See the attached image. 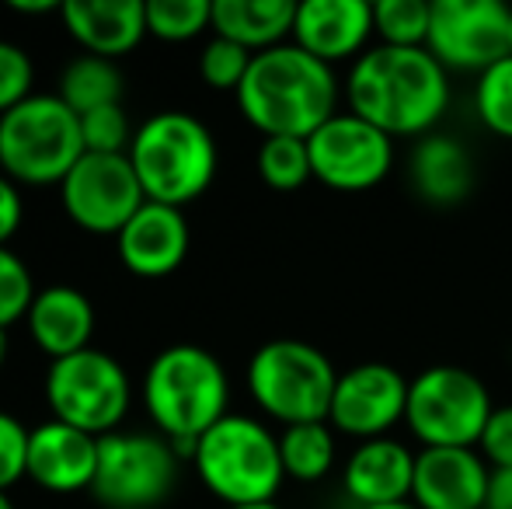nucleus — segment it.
Here are the masks:
<instances>
[{
    "label": "nucleus",
    "mask_w": 512,
    "mask_h": 509,
    "mask_svg": "<svg viewBox=\"0 0 512 509\" xmlns=\"http://www.w3.org/2000/svg\"><path fill=\"white\" fill-rule=\"evenodd\" d=\"M345 109L384 129L391 140L398 136L436 133L450 109V70L429 49L370 46L345 74Z\"/></svg>",
    "instance_id": "obj_1"
},
{
    "label": "nucleus",
    "mask_w": 512,
    "mask_h": 509,
    "mask_svg": "<svg viewBox=\"0 0 512 509\" xmlns=\"http://www.w3.org/2000/svg\"><path fill=\"white\" fill-rule=\"evenodd\" d=\"M237 109L262 136H297L310 140L345 98L335 67L314 60L297 42L265 49L251 60L244 84L237 88Z\"/></svg>",
    "instance_id": "obj_2"
},
{
    "label": "nucleus",
    "mask_w": 512,
    "mask_h": 509,
    "mask_svg": "<svg viewBox=\"0 0 512 509\" xmlns=\"http://www.w3.org/2000/svg\"><path fill=\"white\" fill-rule=\"evenodd\" d=\"M143 408L150 422L178 457H189L196 440L230 415V377L223 363L209 349L178 342L168 346L147 363L140 384Z\"/></svg>",
    "instance_id": "obj_3"
},
{
    "label": "nucleus",
    "mask_w": 512,
    "mask_h": 509,
    "mask_svg": "<svg viewBox=\"0 0 512 509\" xmlns=\"http://www.w3.org/2000/svg\"><path fill=\"white\" fill-rule=\"evenodd\" d=\"M129 161L150 203L185 210L213 185L220 150L203 119L182 109H164L136 126Z\"/></svg>",
    "instance_id": "obj_4"
},
{
    "label": "nucleus",
    "mask_w": 512,
    "mask_h": 509,
    "mask_svg": "<svg viewBox=\"0 0 512 509\" xmlns=\"http://www.w3.org/2000/svg\"><path fill=\"white\" fill-rule=\"evenodd\" d=\"M192 468L199 482L227 506L276 503L286 482L279 436L251 415H223L196 440Z\"/></svg>",
    "instance_id": "obj_5"
},
{
    "label": "nucleus",
    "mask_w": 512,
    "mask_h": 509,
    "mask_svg": "<svg viewBox=\"0 0 512 509\" xmlns=\"http://www.w3.org/2000/svg\"><path fill=\"white\" fill-rule=\"evenodd\" d=\"M81 157V116L60 95H32L0 116V171L11 182L60 185Z\"/></svg>",
    "instance_id": "obj_6"
},
{
    "label": "nucleus",
    "mask_w": 512,
    "mask_h": 509,
    "mask_svg": "<svg viewBox=\"0 0 512 509\" xmlns=\"http://www.w3.org/2000/svg\"><path fill=\"white\" fill-rule=\"evenodd\" d=\"M335 384V363L300 339H272L248 360L251 401L283 429L300 422H328Z\"/></svg>",
    "instance_id": "obj_7"
},
{
    "label": "nucleus",
    "mask_w": 512,
    "mask_h": 509,
    "mask_svg": "<svg viewBox=\"0 0 512 509\" xmlns=\"http://www.w3.org/2000/svg\"><path fill=\"white\" fill-rule=\"evenodd\" d=\"M495 405L478 374L453 363L411 377L405 422L422 447H478Z\"/></svg>",
    "instance_id": "obj_8"
},
{
    "label": "nucleus",
    "mask_w": 512,
    "mask_h": 509,
    "mask_svg": "<svg viewBox=\"0 0 512 509\" xmlns=\"http://www.w3.org/2000/svg\"><path fill=\"white\" fill-rule=\"evenodd\" d=\"M46 401L53 419L102 440L122 429V419L133 405V384L115 356L91 346L49 363Z\"/></svg>",
    "instance_id": "obj_9"
},
{
    "label": "nucleus",
    "mask_w": 512,
    "mask_h": 509,
    "mask_svg": "<svg viewBox=\"0 0 512 509\" xmlns=\"http://www.w3.org/2000/svg\"><path fill=\"white\" fill-rule=\"evenodd\" d=\"M178 450L161 433H108L98 440L91 496L108 509H154L178 482Z\"/></svg>",
    "instance_id": "obj_10"
},
{
    "label": "nucleus",
    "mask_w": 512,
    "mask_h": 509,
    "mask_svg": "<svg viewBox=\"0 0 512 509\" xmlns=\"http://www.w3.org/2000/svg\"><path fill=\"white\" fill-rule=\"evenodd\" d=\"M60 203L70 224L115 238L147 196L129 154H84L60 182Z\"/></svg>",
    "instance_id": "obj_11"
},
{
    "label": "nucleus",
    "mask_w": 512,
    "mask_h": 509,
    "mask_svg": "<svg viewBox=\"0 0 512 509\" xmlns=\"http://www.w3.org/2000/svg\"><path fill=\"white\" fill-rule=\"evenodd\" d=\"M512 7L502 0H432L429 49L446 70L485 74L509 56Z\"/></svg>",
    "instance_id": "obj_12"
},
{
    "label": "nucleus",
    "mask_w": 512,
    "mask_h": 509,
    "mask_svg": "<svg viewBox=\"0 0 512 509\" xmlns=\"http://www.w3.org/2000/svg\"><path fill=\"white\" fill-rule=\"evenodd\" d=\"M310 168L321 185L335 192H370L391 175L394 140L384 129L342 109L307 140Z\"/></svg>",
    "instance_id": "obj_13"
},
{
    "label": "nucleus",
    "mask_w": 512,
    "mask_h": 509,
    "mask_svg": "<svg viewBox=\"0 0 512 509\" xmlns=\"http://www.w3.org/2000/svg\"><path fill=\"white\" fill-rule=\"evenodd\" d=\"M411 381L391 363H356L342 370L331 398L328 422L335 433L356 436L359 443L380 440L391 433L398 422H405Z\"/></svg>",
    "instance_id": "obj_14"
},
{
    "label": "nucleus",
    "mask_w": 512,
    "mask_h": 509,
    "mask_svg": "<svg viewBox=\"0 0 512 509\" xmlns=\"http://www.w3.org/2000/svg\"><path fill=\"white\" fill-rule=\"evenodd\" d=\"M492 468L478 447H422L415 454L411 503L418 509L488 506Z\"/></svg>",
    "instance_id": "obj_15"
},
{
    "label": "nucleus",
    "mask_w": 512,
    "mask_h": 509,
    "mask_svg": "<svg viewBox=\"0 0 512 509\" xmlns=\"http://www.w3.org/2000/svg\"><path fill=\"white\" fill-rule=\"evenodd\" d=\"M373 35V4L366 0H304L297 4L290 42L328 67H352L370 49Z\"/></svg>",
    "instance_id": "obj_16"
},
{
    "label": "nucleus",
    "mask_w": 512,
    "mask_h": 509,
    "mask_svg": "<svg viewBox=\"0 0 512 509\" xmlns=\"http://www.w3.org/2000/svg\"><path fill=\"white\" fill-rule=\"evenodd\" d=\"M192 231L185 210L164 203H143L126 227L115 234L119 262L140 279H164L189 258Z\"/></svg>",
    "instance_id": "obj_17"
},
{
    "label": "nucleus",
    "mask_w": 512,
    "mask_h": 509,
    "mask_svg": "<svg viewBox=\"0 0 512 509\" xmlns=\"http://www.w3.org/2000/svg\"><path fill=\"white\" fill-rule=\"evenodd\" d=\"M98 471V436L81 433L60 419H49L28 436V478L39 489L70 496L91 492Z\"/></svg>",
    "instance_id": "obj_18"
},
{
    "label": "nucleus",
    "mask_w": 512,
    "mask_h": 509,
    "mask_svg": "<svg viewBox=\"0 0 512 509\" xmlns=\"http://www.w3.org/2000/svg\"><path fill=\"white\" fill-rule=\"evenodd\" d=\"M415 454L394 436L359 443L342 468V489L356 509L391 506L411 499Z\"/></svg>",
    "instance_id": "obj_19"
},
{
    "label": "nucleus",
    "mask_w": 512,
    "mask_h": 509,
    "mask_svg": "<svg viewBox=\"0 0 512 509\" xmlns=\"http://www.w3.org/2000/svg\"><path fill=\"white\" fill-rule=\"evenodd\" d=\"M67 35L91 56H126L147 39L143 0H67L60 4Z\"/></svg>",
    "instance_id": "obj_20"
},
{
    "label": "nucleus",
    "mask_w": 512,
    "mask_h": 509,
    "mask_svg": "<svg viewBox=\"0 0 512 509\" xmlns=\"http://www.w3.org/2000/svg\"><path fill=\"white\" fill-rule=\"evenodd\" d=\"M25 328L35 346L49 356V363L84 353V349H91V339H95V304L77 286H46V290L35 293Z\"/></svg>",
    "instance_id": "obj_21"
},
{
    "label": "nucleus",
    "mask_w": 512,
    "mask_h": 509,
    "mask_svg": "<svg viewBox=\"0 0 512 509\" xmlns=\"http://www.w3.org/2000/svg\"><path fill=\"white\" fill-rule=\"evenodd\" d=\"M408 178L425 203L457 206L474 189V157L457 136L429 133L411 147Z\"/></svg>",
    "instance_id": "obj_22"
},
{
    "label": "nucleus",
    "mask_w": 512,
    "mask_h": 509,
    "mask_svg": "<svg viewBox=\"0 0 512 509\" xmlns=\"http://www.w3.org/2000/svg\"><path fill=\"white\" fill-rule=\"evenodd\" d=\"M293 18V0H213V35L237 42L255 56L290 42Z\"/></svg>",
    "instance_id": "obj_23"
},
{
    "label": "nucleus",
    "mask_w": 512,
    "mask_h": 509,
    "mask_svg": "<svg viewBox=\"0 0 512 509\" xmlns=\"http://www.w3.org/2000/svg\"><path fill=\"white\" fill-rule=\"evenodd\" d=\"M122 70L115 60L81 53L63 67L60 74V102L77 116H88L105 105H122Z\"/></svg>",
    "instance_id": "obj_24"
},
{
    "label": "nucleus",
    "mask_w": 512,
    "mask_h": 509,
    "mask_svg": "<svg viewBox=\"0 0 512 509\" xmlns=\"http://www.w3.org/2000/svg\"><path fill=\"white\" fill-rule=\"evenodd\" d=\"M279 457H283V471L293 482L314 485L331 475L338 461V443L331 422H300V426H286L279 433Z\"/></svg>",
    "instance_id": "obj_25"
},
{
    "label": "nucleus",
    "mask_w": 512,
    "mask_h": 509,
    "mask_svg": "<svg viewBox=\"0 0 512 509\" xmlns=\"http://www.w3.org/2000/svg\"><path fill=\"white\" fill-rule=\"evenodd\" d=\"M255 168L262 182L276 192H293L314 178L310 147L307 140H297V136H265L258 147Z\"/></svg>",
    "instance_id": "obj_26"
},
{
    "label": "nucleus",
    "mask_w": 512,
    "mask_h": 509,
    "mask_svg": "<svg viewBox=\"0 0 512 509\" xmlns=\"http://www.w3.org/2000/svg\"><path fill=\"white\" fill-rule=\"evenodd\" d=\"M373 28L380 46L425 49L432 28V0H377Z\"/></svg>",
    "instance_id": "obj_27"
},
{
    "label": "nucleus",
    "mask_w": 512,
    "mask_h": 509,
    "mask_svg": "<svg viewBox=\"0 0 512 509\" xmlns=\"http://www.w3.org/2000/svg\"><path fill=\"white\" fill-rule=\"evenodd\" d=\"M213 28V0H147V35L189 42Z\"/></svg>",
    "instance_id": "obj_28"
},
{
    "label": "nucleus",
    "mask_w": 512,
    "mask_h": 509,
    "mask_svg": "<svg viewBox=\"0 0 512 509\" xmlns=\"http://www.w3.org/2000/svg\"><path fill=\"white\" fill-rule=\"evenodd\" d=\"M474 112L488 133L512 140V56L488 67L474 84Z\"/></svg>",
    "instance_id": "obj_29"
},
{
    "label": "nucleus",
    "mask_w": 512,
    "mask_h": 509,
    "mask_svg": "<svg viewBox=\"0 0 512 509\" xmlns=\"http://www.w3.org/2000/svg\"><path fill=\"white\" fill-rule=\"evenodd\" d=\"M251 60H255V53H248V49L237 46V42L213 35L203 46V53H199V77H203L206 88L234 91L237 95V88H241L251 70Z\"/></svg>",
    "instance_id": "obj_30"
},
{
    "label": "nucleus",
    "mask_w": 512,
    "mask_h": 509,
    "mask_svg": "<svg viewBox=\"0 0 512 509\" xmlns=\"http://www.w3.org/2000/svg\"><path fill=\"white\" fill-rule=\"evenodd\" d=\"M35 293L39 290H35V279L28 272L25 258L11 252V248H0V328L25 321Z\"/></svg>",
    "instance_id": "obj_31"
},
{
    "label": "nucleus",
    "mask_w": 512,
    "mask_h": 509,
    "mask_svg": "<svg viewBox=\"0 0 512 509\" xmlns=\"http://www.w3.org/2000/svg\"><path fill=\"white\" fill-rule=\"evenodd\" d=\"M136 129L129 126V116L122 105H105L88 116H81L84 154H129Z\"/></svg>",
    "instance_id": "obj_32"
},
{
    "label": "nucleus",
    "mask_w": 512,
    "mask_h": 509,
    "mask_svg": "<svg viewBox=\"0 0 512 509\" xmlns=\"http://www.w3.org/2000/svg\"><path fill=\"white\" fill-rule=\"evenodd\" d=\"M35 84V67L32 56L14 42L0 39V116L11 112L14 105H21L25 98H32Z\"/></svg>",
    "instance_id": "obj_33"
},
{
    "label": "nucleus",
    "mask_w": 512,
    "mask_h": 509,
    "mask_svg": "<svg viewBox=\"0 0 512 509\" xmlns=\"http://www.w3.org/2000/svg\"><path fill=\"white\" fill-rule=\"evenodd\" d=\"M28 436L32 429L11 412H0V492L28 478Z\"/></svg>",
    "instance_id": "obj_34"
},
{
    "label": "nucleus",
    "mask_w": 512,
    "mask_h": 509,
    "mask_svg": "<svg viewBox=\"0 0 512 509\" xmlns=\"http://www.w3.org/2000/svg\"><path fill=\"white\" fill-rule=\"evenodd\" d=\"M478 450L492 471H512V405H495Z\"/></svg>",
    "instance_id": "obj_35"
},
{
    "label": "nucleus",
    "mask_w": 512,
    "mask_h": 509,
    "mask_svg": "<svg viewBox=\"0 0 512 509\" xmlns=\"http://www.w3.org/2000/svg\"><path fill=\"white\" fill-rule=\"evenodd\" d=\"M21 220H25V203H21L18 182L0 171V248H7V241L18 234Z\"/></svg>",
    "instance_id": "obj_36"
},
{
    "label": "nucleus",
    "mask_w": 512,
    "mask_h": 509,
    "mask_svg": "<svg viewBox=\"0 0 512 509\" xmlns=\"http://www.w3.org/2000/svg\"><path fill=\"white\" fill-rule=\"evenodd\" d=\"M488 509H512V471H492Z\"/></svg>",
    "instance_id": "obj_37"
},
{
    "label": "nucleus",
    "mask_w": 512,
    "mask_h": 509,
    "mask_svg": "<svg viewBox=\"0 0 512 509\" xmlns=\"http://www.w3.org/2000/svg\"><path fill=\"white\" fill-rule=\"evenodd\" d=\"M11 11H18V14H53V11H60V7H56L53 0H11Z\"/></svg>",
    "instance_id": "obj_38"
},
{
    "label": "nucleus",
    "mask_w": 512,
    "mask_h": 509,
    "mask_svg": "<svg viewBox=\"0 0 512 509\" xmlns=\"http://www.w3.org/2000/svg\"><path fill=\"white\" fill-rule=\"evenodd\" d=\"M7 349H11V342H7V328H0V367L7 363Z\"/></svg>",
    "instance_id": "obj_39"
},
{
    "label": "nucleus",
    "mask_w": 512,
    "mask_h": 509,
    "mask_svg": "<svg viewBox=\"0 0 512 509\" xmlns=\"http://www.w3.org/2000/svg\"><path fill=\"white\" fill-rule=\"evenodd\" d=\"M227 509H283L279 503H255V506H227Z\"/></svg>",
    "instance_id": "obj_40"
},
{
    "label": "nucleus",
    "mask_w": 512,
    "mask_h": 509,
    "mask_svg": "<svg viewBox=\"0 0 512 509\" xmlns=\"http://www.w3.org/2000/svg\"><path fill=\"white\" fill-rule=\"evenodd\" d=\"M370 509H418L415 503H411V499H408V503H391V506H370Z\"/></svg>",
    "instance_id": "obj_41"
},
{
    "label": "nucleus",
    "mask_w": 512,
    "mask_h": 509,
    "mask_svg": "<svg viewBox=\"0 0 512 509\" xmlns=\"http://www.w3.org/2000/svg\"><path fill=\"white\" fill-rule=\"evenodd\" d=\"M0 509H14V503H11V496H7V492H0Z\"/></svg>",
    "instance_id": "obj_42"
},
{
    "label": "nucleus",
    "mask_w": 512,
    "mask_h": 509,
    "mask_svg": "<svg viewBox=\"0 0 512 509\" xmlns=\"http://www.w3.org/2000/svg\"><path fill=\"white\" fill-rule=\"evenodd\" d=\"M509 56H512V18H509Z\"/></svg>",
    "instance_id": "obj_43"
},
{
    "label": "nucleus",
    "mask_w": 512,
    "mask_h": 509,
    "mask_svg": "<svg viewBox=\"0 0 512 509\" xmlns=\"http://www.w3.org/2000/svg\"><path fill=\"white\" fill-rule=\"evenodd\" d=\"M481 509H488V506H481Z\"/></svg>",
    "instance_id": "obj_44"
}]
</instances>
